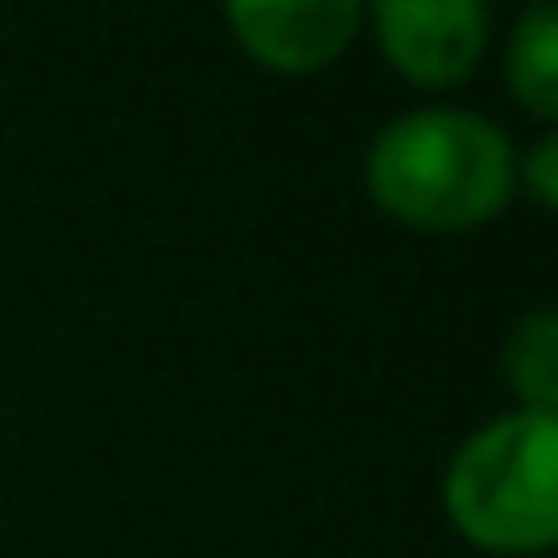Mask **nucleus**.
<instances>
[{"instance_id":"f257e3e1","label":"nucleus","mask_w":558,"mask_h":558,"mask_svg":"<svg viewBox=\"0 0 558 558\" xmlns=\"http://www.w3.org/2000/svg\"><path fill=\"white\" fill-rule=\"evenodd\" d=\"M510 138L474 109H414L366 150V186L414 229H469L510 198Z\"/></svg>"},{"instance_id":"f03ea898","label":"nucleus","mask_w":558,"mask_h":558,"mask_svg":"<svg viewBox=\"0 0 558 558\" xmlns=\"http://www.w3.org/2000/svg\"><path fill=\"white\" fill-rule=\"evenodd\" d=\"M558 414L510 409L450 457L445 510L493 553H541L558 534Z\"/></svg>"},{"instance_id":"7ed1b4c3","label":"nucleus","mask_w":558,"mask_h":558,"mask_svg":"<svg viewBox=\"0 0 558 558\" xmlns=\"http://www.w3.org/2000/svg\"><path fill=\"white\" fill-rule=\"evenodd\" d=\"M373 25L385 54L421 85H450L486 49L481 0H378Z\"/></svg>"},{"instance_id":"20e7f679","label":"nucleus","mask_w":558,"mask_h":558,"mask_svg":"<svg viewBox=\"0 0 558 558\" xmlns=\"http://www.w3.org/2000/svg\"><path fill=\"white\" fill-rule=\"evenodd\" d=\"M229 25L258 61L301 73L349 49V37L361 31V7L354 0H234Z\"/></svg>"},{"instance_id":"39448f33","label":"nucleus","mask_w":558,"mask_h":558,"mask_svg":"<svg viewBox=\"0 0 558 558\" xmlns=\"http://www.w3.org/2000/svg\"><path fill=\"white\" fill-rule=\"evenodd\" d=\"M510 85L534 114L558 109V13L546 0H534L522 25L510 31Z\"/></svg>"},{"instance_id":"423d86ee","label":"nucleus","mask_w":558,"mask_h":558,"mask_svg":"<svg viewBox=\"0 0 558 558\" xmlns=\"http://www.w3.org/2000/svg\"><path fill=\"white\" fill-rule=\"evenodd\" d=\"M505 373L522 390V409L553 414L558 402V313H529L505 349Z\"/></svg>"},{"instance_id":"0eeeda50","label":"nucleus","mask_w":558,"mask_h":558,"mask_svg":"<svg viewBox=\"0 0 558 558\" xmlns=\"http://www.w3.org/2000/svg\"><path fill=\"white\" fill-rule=\"evenodd\" d=\"M529 193H534V205H553V198H558V138H534Z\"/></svg>"}]
</instances>
